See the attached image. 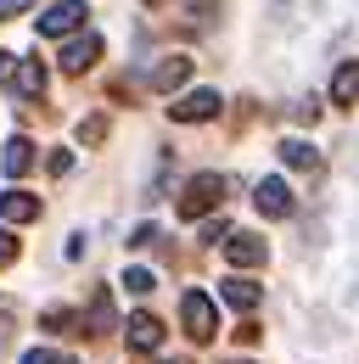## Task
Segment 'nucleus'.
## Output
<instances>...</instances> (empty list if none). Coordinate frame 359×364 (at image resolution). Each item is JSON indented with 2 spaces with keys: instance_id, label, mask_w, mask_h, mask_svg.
I'll return each mask as SVG.
<instances>
[{
  "instance_id": "nucleus-1",
  "label": "nucleus",
  "mask_w": 359,
  "mask_h": 364,
  "mask_svg": "<svg viewBox=\"0 0 359 364\" xmlns=\"http://www.w3.org/2000/svg\"><path fill=\"white\" fill-rule=\"evenodd\" d=\"M0 85L23 101H40L45 95V62L34 56H0Z\"/></svg>"
},
{
  "instance_id": "nucleus-2",
  "label": "nucleus",
  "mask_w": 359,
  "mask_h": 364,
  "mask_svg": "<svg viewBox=\"0 0 359 364\" xmlns=\"http://www.w3.org/2000/svg\"><path fill=\"white\" fill-rule=\"evenodd\" d=\"M180 319H185V336L191 342H214V331H219V314H214V297L208 291H185Z\"/></svg>"
},
{
  "instance_id": "nucleus-3",
  "label": "nucleus",
  "mask_w": 359,
  "mask_h": 364,
  "mask_svg": "<svg viewBox=\"0 0 359 364\" xmlns=\"http://www.w3.org/2000/svg\"><path fill=\"white\" fill-rule=\"evenodd\" d=\"M219 202H224V180L219 174H197V180L185 185V196H180V219H202Z\"/></svg>"
},
{
  "instance_id": "nucleus-4",
  "label": "nucleus",
  "mask_w": 359,
  "mask_h": 364,
  "mask_svg": "<svg viewBox=\"0 0 359 364\" xmlns=\"http://www.w3.org/2000/svg\"><path fill=\"white\" fill-rule=\"evenodd\" d=\"M85 17H90L85 0H51V6H45V17H40V34H45V40L79 34V28H85Z\"/></svg>"
},
{
  "instance_id": "nucleus-5",
  "label": "nucleus",
  "mask_w": 359,
  "mask_h": 364,
  "mask_svg": "<svg viewBox=\"0 0 359 364\" xmlns=\"http://www.w3.org/2000/svg\"><path fill=\"white\" fill-rule=\"evenodd\" d=\"M169 118H175V124H208V118H219V90H191V95H180L175 107H169Z\"/></svg>"
},
{
  "instance_id": "nucleus-6",
  "label": "nucleus",
  "mask_w": 359,
  "mask_h": 364,
  "mask_svg": "<svg viewBox=\"0 0 359 364\" xmlns=\"http://www.w3.org/2000/svg\"><path fill=\"white\" fill-rule=\"evenodd\" d=\"M253 202H259V213H264V219H286V213H292V185L269 174V180H259Z\"/></svg>"
},
{
  "instance_id": "nucleus-7",
  "label": "nucleus",
  "mask_w": 359,
  "mask_h": 364,
  "mask_svg": "<svg viewBox=\"0 0 359 364\" xmlns=\"http://www.w3.org/2000/svg\"><path fill=\"white\" fill-rule=\"evenodd\" d=\"M124 331H130V353H157V348H163V319L146 314V309H140V314H130V325H124Z\"/></svg>"
},
{
  "instance_id": "nucleus-8",
  "label": "nucleus",
  "mask_w": 359,
  "mask_h": 364,
  "mask_svg": "<svg viewBox=\"0 0 359 364\" xmlns=\"http://www.w3.org/2000/svg\"><path fill=\"white\" fill-rule=\"evenodd\" d=\"M224 258H230L236 269H259V264H264V235H247V230H236V235L224 241Z\"/></svg>"
},
{
  "instance_id": "nucleus-9",
  "label": "nucleus",
  "mask_w": 359,
  "mask_h": 364,
  "mask_svg": "<svg viewBox=\"0 0 359 364\" xmlns=\"http://www.w3.org/2000/svg\"><path fill=\"white\" fill-rule=\"evenodd\" d=\"M95 62H101V34H79L73 46H62V68H68V73H85Z\"/></svg>"
},
{
  "instance_id": "nucleus-10",
  "label": "nucleus",
  "mask_w": 359,
  "mask_h": 364,
  "mask_svg": "<svg viewBox=\"0 0 359 364\" xmlns=\"http://www.w3.org/2000/svg\"><path fill=\"white\" fill-rule=\"evenodd\" d=\"M0 219H6V225H34V219H40V202H34L28 191H6V196H0Z\"/></svg>"
},
{
  "instance_id": "nucleus-11",
  "label": "nucleus",
  "mask_w": 359,
  "mask_h": 364,
  "mask_svg": "<svg viewBox=\"0 0 359 364\" xmlns=\"http://www.w3.org/2000/svg\"><path fill=\"white\" fill-rule=\"evenodd\" d=\"M219 297L236 309V314H253V309H259V286H253V280H241V274H230V280H224Z\"/></svg>"
},
{
  "instance_id": "nucleus-12",
  "label": "nucleus",
  "mask_w": 359,
  "mask_h": 364,
  "mask_svg": "<svg viewBox=\"0 0 359 364\" xmlns=\"http://www.w3.org/2000/svg\"><path fill=\"white\" fill-rule=\"evenodd\" d=\"M185 79H191V56H163L152 73V90H180Z\"/></svg>"
},
{
  "instance_id": "nucleus-13",
  "label": "nucleus",
  "mask_w": 359,
  "mask_h": 364,
  "mask_svg": "<svg viewBox=\"0 0 359 364\" xmlns=\"http://www.w3.org/2000/svg\"><path fill=\"white\" fill-rule=\"evenodd\" d=\"M0 168H6L11 180H17V174H28V168H34V146H28L23 135H11V140H6V157H0Z\"/></svg>"
},
{
  "instance_id": "nucleus-14",
  "label": "nucleus",
  "mask_w": 359,
  "mask_h": 364,
  "mask_svg": "<svg viewBox=\"0 0 359 364\" xmlns=\"http://www.w3.org/2000/svg\"><path fill=\"white\" fill-rule=\"evenodd\" d=\"M331 101H337V107H354V101H359V62H343V68H337Z\"/></svg>"
},
{
  "instance_id": "nucleus-15",
  "label": "nucleus",
  "mask_w": 359,
  "mask_h": 364,
  "mask_svg": "<svg viewBox=\"0 0 359 364\" xmlns=\"http://www.w3.org/2000/svg\"><path fill=\"white\" fill-rule=\"evenodd\" d=\"M281 163H286V168H303V174H314V168H320V151H314L309 140H281Z\"/></svg>"
},
{
  "instance_id": "nucleus-16",
  "label": "nucleus",
  "mask_w": 359,
  "mask_h": 364,
  "mask_svg": "<svg viewBox=\"0 0 359 364\" xmlns=\"http://www.w3.org/2000/svg\"><path fill=\"white\" fill-rule=\"evenodd\" d=\"M152 286H157V274H152V269H124V291H135V297H146Z\"/></svg>"
},
{
  "instance_id": "nucleus-17",
  "label": "nucleus",
  "mask_w": 359,
  "mask_h": 364,
  "mask_svg": "<svg viewBox=\"0 0 359 364\" xmlns=\"http://www.w3.org/2000/svg\"><path fill=\"white\" fill-rule=\"evenodd\" d=\"M113 325V303H107V291H95V303H90V331H107Z\"/></svg>"
},
{
  "instance_id": "nucleus-18",
  "label": "nucleus",
  "mask_w": 359,
  "mask_h": 364,
  "mask_svg": "<svg viewBox=\"0 0 359 364\" xmlns=\"http://www.w3.org/2000/svg\"><path fill=\"white\" fill-rule=\"evenodd\" d=\"M23 364H73V359H68V353H56V348H28Z\"/></svg>"
},
{
  "instance_id": "nucleus-19",
  "label": "nucleus",
  "mask_w": 359,
  "mask_h": 364,
  "mask_svg": "<svg viewBox=\"0 0 359 364\" xmlns=\"http://www.w3.org/2000/svg\"><path fill=\"white\" fill-rule=\"evenodd\" d=\"M6 264H17V235L0 230V269H6Z\"/></svg>"
},
{
  "instance_id": "nucleus-20",
  "label": "nucleus",
  "mask_w": 359,
  "mask_h": 364,
  "mask_svg": "<svg viewBox=\"0 0 359 364\" xmlns=\"http://www.w3.org/2000/svg\"><path fill=\"white\" fill-rule=\"evenodd\" d=\"M68 168H73V151L56 146V151H51V174H68Z\"/></svg>"
},
{
  "instance_id": "nucleus-21",
  "label": "nucleus",
  "mask_w": 359,
  "mask_h": 364,
  "mask_svg": "<svg viewBox=\"0 0 359 364\" xmlns=\"http://www.w3.org/2000/svg\"><path fill=\"white\" fill-rule=\"evenodd\" d=\"M152 241H157V225H140V230L130 235V247H152Z\"/></svg>"
},
{
  "instance_id": "nucleus-22",
  "label": "nucleus",
  "mask_w": 359,
  "mask_h": 364,
  "mask_svg": "<svg viewBox=\"0 0 359 364\" xmlns=\"http://www.w3.org/2000/svg\"><path fill=\"white\" fill-rule=\"evenodd\" d=\"M219 235L230 241V230H224V219H214V225H202V241H219Z\"/></svg>"
},
{
  "instance_id": "nucleus-23",
  "label": "nucleus",
  "mask_w": 359,
  "mask_h": 364,
  "mask_svg": "<svg viewBox=\"0 0 359 364\" xmlns=\"http://www.w3.org/2000/svg\"><path fill=\"white\" fill-rule=\"evenodd\" d=\"M23 6H34V0H0V23H6V17H17Z\"/></svg>"
},
{
  "instance_id": "nucleus-24",
  "label": "nucleus",
  "mask_w": 359,
  "mask_h": 364,
  "mask_svg": "<svg viewBox=\"0 0 359 364\" xmlns=\"http://www.w3.org/2000/svg\"><path fill=\"white\" fill-rule=\"evenodd\" d=\"M169 364H185V359H169Z\"/></svg>"
},
{
  "instance_id": "nucleus-25",
  "label": "nucleus",
  "mask_w": 359,
  "mask_h": 364,
  "mask_svg": "<svg viewBox=\"0 0 359 364\" xmlns=\"http://www.w3.org/2000/svg\"><path fill=\"white\" fill-rule=\"evenodd\" d=\"M146 6H157V0H146Z\"/></svg>"
},
{
  "instance_id": "nucleus-26",
  "label": "nucleus",
  "mask_w": 359,
  "mask_h": 364,
  "mask_svg": "<svg viewBox=\"0 0 359 364\" xmlns=\"http://www.w3.org/2000/svg\"><path fill=\"white\" fill-rule=\"evenodd\" d=\"M230 364H241V359H230Z\"/></svg>"
}]
</instances>
